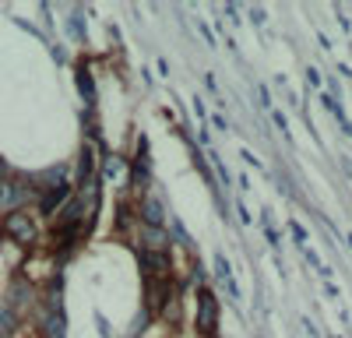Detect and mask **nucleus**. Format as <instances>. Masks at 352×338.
Instances as JSON below:
<instances>
[{
	"label": "nucleus",
	"mask_w": 352,
	"mask_h": 338,
	"mask_svg": "<svg viewBox=\"0 0 352 338\" xmlns=\"http://www.w3.org/2000/svg\"><path fill=\"white\" fill-rule=\"evenodd\" d=\"M4 233L14 240V243H21V247H28L36 240V222L28 218L25 212H11L8 218H4Z\"/></svg>",
	"instance_id": "obj_1"
},
{
	"label": "nucleus",
	"mask_w": 352,
	"mask_h": 338,
	"mask_svg": "<svg viewBox=\"0 0 352 338\" xmlns=\"http://www.w3.org/2000/svg\"><path fill=\"white\" fill-rule=\"evenodd\" d=\"M201 306H197V328H201V335H215V321H219V306H215V296L208 293V289H201Z\"/></svg>",
	"instance_id": "obj_2"
},
{
	"label": "nucleus",
	"mask_w": 352,
	"mask_h": 338,
	"mask_svg": "<svg viewBox=\"0 0 352 338\" xmlns=\"http://www.w3.org/2000/svg\"><path fill=\"white\" fill-rule=\"evenodd\" d=\"M25 197H28V187L21 180H0V208L4 212H14Z\"/></svg>",
	"instance_id": "obj_3"
},
{
	"label": "nucleus",
	"mask_w": 352,
	"mask_h": 338,
	"mask_svg": "<svg viewBox=\"0 0 352 338\" xmlns=\"http://www.w3.org/2000/svg\"><path fill=\"white\" fill-rule=\"evenodd\" d=\"M141 268L148 271L152 278H159V275L169 268V258H166L162 250H141Z\"/></svg>",
	"instance_id": "obj_4"
},
{
	"label": "nucleus",
	"mask_w": 352,
	"mask_h": 338,
	"mask_svg": "<svg viewBox=\"0 0 352 338\" xmlns=\"http://www.w3.org/2000/svg\"><path fill=\"white\" fill-rule=\"evenodd\" d=\"M14 324H18V314H14V306L0 303V338H4V335H11V331H14Z\"/></svg>",
	"instance_id": "obj_5"
},
{
	"label": "nucleus",
	"mask_w": 352,
	"mask_h": 338,
	"mask_svg": "<svg viewBox=\"0 0 352 338\" xmlns=\"http://www.w3.org/2000/svg\"><path fill=\"white\" fill-rule=\"evenodd\" d=\"M67 194H71V187H67V183H56V187L50 190V197L43 201V208H46V212H53L56 205H64V201H67Z\"/></svg>",
	"instance_id": "obj_6"
},
{
	"label": "nucleus",
	"mask_w": 352,
	"mask_h": 338,
	"mask_svg": "<svg viewBox=\"0 0 352 338\" xmlns=\"http://www.w3.org/2000/svg\"><path fill=\"white\" fill-rule=\"evenodd\" d=\"M144 218H148V225H162V222H166L162 205L155 201V197H148V201H144Z\"/></svg>",
	"instance_id": "obj_7"
},
{
	"label": "nucleus",
	"mask_w": 352,
	"mask_h": 338,
	"mask_svg": "<svg viewBox=\"0 0 352 338\" xmlns=\"http://www.w3.org/2000/svg\"><path fill=\"white\" fill-rule=\"evenodd\" d=\"M102 177H106V180H120V177H124V162L116 159V155H113V159H106V166H102Z\"/></svg>",
	"instance_id": "obj_8"
},
{
	"label": "nucleus",
	"mask_w": 352,
	"mask_h": 338,
	"mask_svg": "<svg viewBox=\"0 0 352 338\" xmlns=\"http://www.w3.org/2000/svg\"><path fill=\"white\" fill-rule=\"evenodd\" d=\"M215 271H219V278L226 282V286L232 289V296H236V282H232V271H229V261L226 258H215Z\"/></svg>",
	"instance_id": "obj_9"
},
{
	"label": "nucleus",
	"mask_w": 352,
	"mask_h": 338,
	"mask_svg": "<svg viewBox=\"0 0 352 338\" xmlns=\"http://www.w3.org/2000/svg\"><path fill=\"white\" fill-rule=\"evenodd\" d=\"M92 169H96V152H92V148H85V152H81V183L92 177Z\"/></svg>",
	"instance_id": "obj_10"
},
{
	"label": "nucleus",
	"mask_w": 352,
	"mask_h": 338,
	"mask_svg": "<svg viewBox=\"0 0 352 338\" xmlns=\"http://www.w3.org/2000/svg\"><path fill=\"white\" fill-rule=\"evenodd\" d=\"M78 81H81V92H85V95H92V78H88V74L81 71V78H78Z\"/></svg>",
	"instance_id": "obj_11"
}]
</instances>
